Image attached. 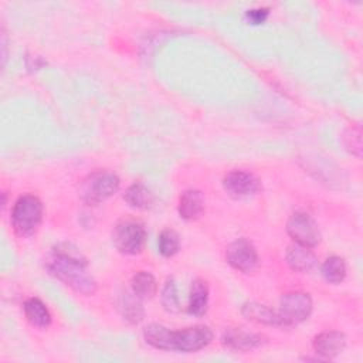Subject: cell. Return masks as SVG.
Instances as JSON below:
<instances>
[{"mask_svg": "<svg viewBox=\"0 0 363 363\" xmlns=\"http://www.w3.org/2000/svg\"><path fill=\"white\" fill-rule=\"evenodd\" d=\"M227 262L237 271L252 272L259 262L255 247L247 238H237L227 247Z\"/></svg>", "mask_w": 363, "mask_h": 363, "instance_id": "cell-8", "label": "cell"}, {"mask_svg": "<svg viewBox=\"0 0 363 363\" xmlns=\"http://www.w3.org/2000/svg\"><path fill=\"white\" fill-rule=\"evenodd\" d=\"M223 345L234 352H250L259 347L265 337L259 333H254L241 328H230L221 336Z\"/></svg>", "mask_w": 363, "mask_h": 363, "instance_id": "cell-10", "label": "cell"}, {"mask_svg": "<svg viewBox=\"0 0 363 363\" xmlns=\"http://www.w3.org/2000/svg\"><path fill=\"white\" fill-rule=\"evenodd\" d=\"M241 313L248 319L252 320L255 323H262V325H268V326H281L278 313L268 308L267 305H262L259 302H245L241 306Z\"/></svg>", "mask_w": 363, "mask_h": 363, "instance_id": "cell-14", "label": "cell"}, {"mask_svg": "<svg viewBox=\"0 0 363 363\" xmlns=\"http://www.w3.org/2000/svg\"><path fill=\"white\" fill-rule=\"evenodd\" d=\"M24 315L27 318V320L35 326V328H47L51 323V313L48 311V308L45 306V303L43 301H40L38 298H28L24 302Z\"/></svg>", "mask_w": 363, "mask_h": 363, "instance_id": "cell-17", "label": "cell"}, {"mask_svg": "<svg viewBox=\"0 0 363 363\" xmlns=\"http://www.w3.org/2000/svg\"><path fill=\"white\" fill-rule=\"evenodd\" d=\"M160 302L162 306L166 312L170 313H176L180 311V301H179V294H177V286L173 278H167L163 289H162V295H160Z\"/></svg>", "mask_w": 363, "mask_h": 363, "instance_id": "cell-21", "label": "cell"}, {"mask_svg": "<svg viewBox=\"0 0 363 363\" xmlns=\"http://www.w3.org/2000/svg\"><path fill=\"white\" fill-rule=\"evenodd\" d=\"M50 275L55 277L81 295H92L96 281L88 271L86 257L71 242L57 244L45 262Z\"/></svg>", "mask_w": 363, "mask_h": 363, "instance_id": "cell-1", "label": "cell"}, {"mask_svg": "<svg viewBox=\"0 0 363 363\" xmlns=\"http://www.w3.org/2000/svg\"><path fill=\"white\" fill-rule=\"evenodd\" d=\"M157 248L163 257H173L180 248V237L174 230H163L157 238Z\"/></svg>", "mask_w": 363, "mask_h": 363, "instance_id": "cell-22", "label": "cell"}, {"mask_svg": "<svg viewBox=\"0 0 363 363\" xmlns=\"http://www.w3.org/2000/svg\"><path fill=\"white\" fill-rule=\"evenodd\" d=\"M207 305H208L207 284L203 279H194L190 288L187 311L193 316H203L207 311Z\"/></svg>", "mask_w": 363, "mask_h": 363, "instance_id": "cell-16", "label": "cell"}, {"mask_svg": "<svg viewBox=\"0 0 363 363\" xmlns=\"http://www.w3.org/2000/svg\"><path fill=\"white\" fill-rule=\"evenodd\" d=\"M346 346V337L337 330H326L319 333L313 339V349L316 354L323 359H333L343 352Z\"/></svg>", "mask_w": 363, "mask_h": 363, "instance_id": "cell-11", "label": "cell"}, {"mask_svg": "<svg viewBox=\"0 0 363 363\" xmlns=\"http://www.w3.org/2000/svg\"><path fill=\"white\" fill-rule=\"evenodd\" d=\"M320 272L329 284H340L346 277V264L340 257L332 255L325 259L320 267Z\"/></svg>", "mask_w": 363, "mask_h": 363, "instance_id": "cell-20", "label": "cell"}, {"mask_svg": "<svg viewBox=\"0 0 363 363\" xmlns=\"http://www.w3.org/2000/svg\"><path fill=\"white\" fill-rule=\"evenodd\" d=\"M204 208V197L201 191L190 189L183 191L179 199V214L184 220H194L200 216Z\"/></svg>", "mask_w": 363, "mask_h": 363, "instance_id": "cell-15", "label": "cell"}, {"mask_svg": "<svg viewBox=\"0 0 363 363\" xmlns=\"http://www.w3.org/2000/svg\"><path fill=\"white\" fill-rule=\"evenodd\" d=\"M312 299L308 294L301 291L286 292L281 296L278 318L281 326H294L306 320L312 313Z\"/></svg>", "mask_w": 363, "mask_h": 363, "instance_id": "cell-5", "label": "cell"}, {"mask_svg": "<svg viewBox=\"0 0 363 363\" xmlns=\"http://www.w3.org/2000/svg\"><path fill=\"white\" fill-rule=\"evenodd\" d=\"M143 339L155 349L193 353L211 342L213 332L204 325L190 326L183 330H170L163 325L149 323L143 328Z\"/></svg>", "mask_w": 363, "mask_h": 363, "instance_id": "cell-2", "label": "cell"}, {"mask_svg": "<svg viewBox=\"0 0 363 363\" xmlns=\"http://www.w3.org/2000/svg\"><path fill=\"white\" fill-rule=\"evenodd\" d=\"M345 146L352 155L360 157V153H362V133H360L359 126H352L345 133Z\"/></svg>", "mask_w": 363, "mask_h": 363, "instance_id": "cell-23", "label": "cell"}, {"mask_svg": "<svg viewBox=\"0 0 363 363\" xmlns=\"http://www.w3.org/2000/svg\"><path fill=\"white\" fill-rule=\"evenodd\" d=\"M245 16L248 21H251V24H261L268 17V9H252V10H248Z\"/></svg>", "mask_w": 363, "mask_h": 363, "instance_id": "cell-24", "label": "cell"}, {"mask_svg": "<svg viewBox=\"0 0 363 363\" xmlns=\"http://www.w3.org/2000/svg\"><path fill=\"white\" fill-rule=\"evenodd\" d=\"M146 241V230L136 220H122L112 231V242L115 248L126 255L139 254Z\"/></svg>", "mask_w": 363, "mask_h": 363, "instance_id": "cell-6", "label": "cell"}, {"mask_svg": "<svg viewBox=\"0 0 363 363\" xmlns=\"http://www.w3.org/2000/svg\"><path fill=\"white\" fill-rule=\"evenodd\" d=\"M286 231L289 237L301 245L305 247H315L320 241V231L315 220L302 211L294 213L288 223H286Z\"/></svg>", "mask_w": 363, "mask_h": 363, "instance_id": "cell-7", "label": "cell"}, {"mask_svg": "<svg viewBox=\"0 0 363 363\" xmlns=\"http://www.w3.org/2000/svg\"><path fill=\"white\" fill-rule=\"evenodd\" d=\"M142 299L136 296L132 291H123L118 296V311L123 320H126L130 325H138L143 320L145 309L142 306Z\"/></svg>", "mask_w": 363, "mask_h": 363, "instance_id": "cell-13", "label": "cell"}, {"mask_svg": "<svg viewBox=\"0 0 363 363\" xmlns=\"http://www.w3.org/2000/svg\"><path fill=\"white\" fill-rule=\"evenodd\" d=\"M285 258L289 268L296 272H308L316 265V255L311 247H305L296 242L288 247Z\"/></svg>", "mask_w": 363, "mask_h": 363, "instance_id": "cell-12", "label": "cell"}, {"mask_svg": "<svg viewBox=\"0 0 363 363\" xmlns=\"http://www.w3.org/2000/svg\"><path fill=\"white\" fill-rule=\"evenodd\" d=\"M121 186L119 177L112 172L99 170L86 176L79 186V197L85 204H99L112 197Z\"/></svg>", "mask_w": 363, "mask_h": 363, "instance_id": "cell-4", "label": "cell"}, {"mask_svg": "<svg viewBox=\"0 0 363 363\" xmlns=\"http://www.w3.org/2000/svg\"><path fill=\"white\" fill-rule=\"evenodd\" d=\"M132 292L139 296L140 299L152 298L156 294V279L150 272L140 271L132 277L130 281Z\"/></svg>", "mask_w": 363, "mask_h": 363, "instance_id": "cell-19", "label": "cell"}, {"mask_svg": "<svg viewBox=\"0 0 363 363\" xmlns=\"http://www.w3.org/2000/svg\"><path fill=\"white\" fill-rule=\"evenodd\" d=\"M223 187L228 196L244 199L255 194L259 190L258 179L244 170H231L223 179Z\"/></svg>", "mask_w": 363, "mask_h": 363, "instance_id": "cell-9", "label": "cell"}, {"mask_svg": "<svg viewBox=\"0 0 363 363\" xmlns=\"http://www.w3.org/2000/svg\"><path fill=\"white\" fill-rule=\"evenodd\" d=\"M123 199L133 208H149L153 204L152 191L142 183H133L129 186Z\"/></svg>", "mask_w": 363, "mask_h": 363, "instance_id": "cell-18", "label": "cell"}, {"mask_svg": "<svg viewBox=\"0 0 363 363\" xmlns=\"http://www.w3.org/2000/svg\"><path fill=\"white\" fill-rule=\"evenodd\" d=\"M43 203L33 194L21 196L11 210V225L14 233L21 237L33 235L43 221Z\"/></svg>", "mask_w": 363, "mask_h": 363, "instance_id": "cell-3", "label": "cell"}]
</instances>
